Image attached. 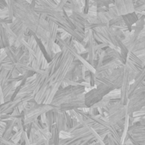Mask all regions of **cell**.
<instances>
[{
    "label": "cell",
    "mask_w": 145,
    "mask_h": 145,
    "mask_svg": "<svg viewBox=\"0 0 145 145\" xmlns=\"http://www.w3.org/2000/svg\"><path fill=\"white\" fill-rule=\"evenodd\" d=\"M24 129L23 130H20L19 132H16L13 134L12 138H11V141H13L14 144H20V139H21V136H22V133H23Z\"/></svg>",
    "instance_id": "22"
},
{
    "label": "cell",
    "mask_w": 145,
    "mask_h": 145,
    "mask_svg": "<svg viewBox=\"0 0 145 145\" xmlns=\"http://www.w3.org/2000/svg\"><path fill=\"white\" fill-rule=\"evenodd\" d=\"M3 49V47H2V43H1V41H0V51Z\"/></svg>",
    "instance_id": "28"
},
{
    "label": "cell",
    "mask_w": 145,
    "mask_h": 145,
    "mask_svg": "<svg viewBox=\"0 0 145 145\" xmlns=\"http://www.w3.org/2000/svg\"><path fill=\"white\" fill-rule=\"evenodd\" d=\"M108 25L110 26H111V27H114V28H116V29H120V30H121L124 32L128 31V28H127V26L126 25V22H125L124 18H123L122 15H119L118 17L111 20L108 23Z\"/></svg>",
    "instance_id": "15"
},
{
    "label": "cell",
    "mask_w": 145,
    "mask_h": 145,
    "mask_svg": "<svg viewBox=\"0 0 145 145\" xmlns=\"http://www.w3.org/2000/svg\"><path fill=\"white\" fill-rule=\"evenodd\" d=\"M14 18L20 20L42 43L47 42L49 31L48 20L38 14L28 2L25 0H14Z\"/></svg>",
    "instance_id": "1"
},
{
    "label": "cell",
    "mask_w": 145,
    "mask_h": 145,
    "mask_svg": "<svg viewBox=\"0 0 145 145\" xmlns=\"http://www.w3.org/2000/svg\"><path fill=\"white\" fill-rule=\"evenodd\" d=\"M124 145H126V144H124Z\"/></svg>",
    "instance_id": "35"
},
{
    "label": "cell",
    "mask_w": 145,
    "mask_h": 145,
    "mask_svg": "<svg viewBox=\"0 0 145 145\" xmlns=\"http://www.w3.org/2000/svg\"><path fill=\"white\" fill-rule=\"evenodd\" d=\"M85 93V88L82 85L79 86H67L66 88H60L56 93L51 105L57 110L60 105L72 99L73 98ZM56 111V110H55Z\"/></svg>",
    "instance_id": "5"
},
{
    "label": "cell",
    "mask_w": 145,
    "mask_h": 145,
    "mask_svg": "<svg viewBox=\"0 0 145 145\" xmlns=\"http://www.w3.org/2000/svg\"><path fill=\"white\" fill-rule=\"evenodd\" d=\"M54 124H55V111L50 110L46 113V125L49 131Z\"/></svg>",
    "instance_id": "19"
},
{
    "label": "cell",
    "mask_w": 145,
    "mask_h": 145,
    "mask_svg": "<svg viewBox=\"0 0 145 145\" xmlns=\"http://www.w3.org/2000/svg\"><path fill=\"white\" fill-rule=\"evenodd\" d=\"M88 145H99V144L97 141H94V142H93V143H91V144H89Z\"/></svg>",
    "instance_id": "27"
},
{
    "label": "cell",
    "mask_w": 145,
    "mask_h": 145,
    "mask_svg": "<svg viewBox=\"0 0 145 145\" xmlns=\"http://www.w3.org/2000/svg\"><path fill=\"white\" fill-rule=\"evenodd\" d=\"M8 25H9V27L11 28V30L13 31V32L17 37V40L13 46L14 48H17L23 45L24 37L26 35H28L31 31L27 29V27L20 20H18L16 18H14L12 23H10Z\"/></svg>",
    "instance_id": "9"
},
{
    "label": "cell",
    "mask_w": 145,
    "mask_h": 145,
    "mask_svg": "<svg viewBox=\"0 0 145 145\" xmlns=\"http://www.w3.org/2000/svg\"><path fill=\"white\" fill-rule=\"evenodd\" d=\"M121 89H114V90H111L108 94L105 95V97L108 99H110V101L116 100V99H121Z\"/></svg>",
    "instance_id": "20"
},
{
    "label": "cell",
    "mask_w": 145,
    "mask_h": 145,
    "mask_svg": "<svg viewBox=\"0 0 145 145\" xmlns=\"http://www.w3.org/2000/svg\"><path fill=\"white\" fill-rule=\"evenodd\" d=\"M104 110V116L115 126L119 127L121 130L124 128L125 118L127 116V107L121 102V99L112 100Z\"/></svg>",
    "instance_id": "3"
},
{
    "label": "cell",
    "mask_w": 145,
    "mask_h": 145,
    "mask_svg": "<svg viewBox=\"0 0 145 145\" xmlns=\"http://www.w3.org/2000/svg\"><path fill=\"white\" fill-rule=\"evenodd\" d=\"M89 143L83 139L76 138H71L69 139H59L58 145H88Z\"/></svg>",
    "instance_id": "17"
},
{
    "label": "cell",
    "mask_w": 145,
    "mask_h": 145,
    "mask_svg": "<svg viewBox=\"0 0 145 145\" xmlns=\"http://www.w3.org/2000/svg\"><path fill=\"white\" fill-rule=\"evenodd\" d=\"M0 145H5V144H3V143H1V142H0Z\"/></svg>",
    "instance_id": "31"
},
{
    "label": "cell",
    "mask_w": 145,
    "mask_h": 145,
    "mask_svg": "<svg viewBox=\"0 0 145 145\" xmlns=\"http://www.w3.org/2000/svg\"><path fill=\"white\" fill-rule=\"evenodd\" d=\"M114 5L119 15H126L135 12L133 0H114Z\"/></svg>",
    "instance_id": "13"
},
{
    "label": "cell",
    "mask_w": 145,
    "mask_h": 145,
    "mask_svg": "<svg viewBox=\"0 0 145 145\" xmlns=\"http://www.w3.org/2000/svg\"><path fill=\"white\" fill-rule=\"evenodd\" d=\"M50 139H49V143L48 145H58L59 142V130L58 129L57 126L54 124L51 129H50Z\"/></svg>",
    "instance_id": "16"
},
{
    "label": "cell",
    "mask_w": 145,
    "mask_h": 145,
    "mask_svg": "<svg viewBox=\"0 0 145 145\" xmlns=\"http://www.w3.org/2000/svg\"><path fill=\"white\" fill-rule=\"evenodd\" d=\"M145 106V87L144 85L137 89L128 99L126 105L127 116H132L135 112L140 110Z\"/></svg>",
    "instance_id": "7"
},
{
    "label": "cell",
    "mask_w": 145,
    "mask_h": 145,
    "mask_svg": "<svg viewBox=\"0 0 145 145\" xmlns=\"http://www.w3.org/2000/svg\"><path fill=\"white\" fill-rule=\"evenodd\" d=\"M33 100V98L31 95L30 96H26V97H23V98H14V99L3 103L2 105H0V110H1V114L2 115H9L11 114L14 109L18 108L22 103L24 102H28Z\"/></svg>",
    "instance_id": "12"
},
{
    "label": "cell",
    "mask_w": 145,
    "mask_h": 145,
    "mask_svg": "<svg viewBox=\"0 0 145 145\" xmlns=\"http://www.w3.org/2000/svg\"><path fill=\"white\" fill-rule=\"evenodd\" d=\"M55 125L59 132L69 131L72 127V118L68 111H55Z\"/></svg>",
    "instance_id": "11"
},
{
    "label": "cell",
    "mask_w": 145,
    "mask_h": 145,
    "mask_svg": "<svg viewBox=\"0 0 145 145\" xmlns=\"http://www.w3.org/2000/svg\"><path fill=\"white\" fill-rule=\"evenodd\" d=\"M5 126H6L5 121H0V136H3V131H4Z\"/></svg>",
    "instance_id": "26"
},
{
    "label": "cell",
    "mask_w": 145,
    "mask_h": 145,
    "mask_svg": "<svg viewBox=\"0 0 145 145\" xmlns=\"http://www.w3.org/2000/svg\"><path fill=\"white\" fill-rule=\"evenodd\" d=\"M144 87H145V80H144Z\"/></svg>",
    "instance_id": "32"
},
{
    "label": "cell",
    "mask_w": 145,
    "mask_h": 145,
    "mask_svg": "<svg viewBox=\"0 0 145 145\" xmlns=\"http://www.w3.org/2000/svg\"><path fill=\"white\" fill-rule=\"evenodd\" d=\"M133 117H144L145 116V106L144 108H142L140 110L135 112L133 115Z\"/></svg>",
    "instance_id": "25"
},
{
    "label": "cell",
    "mask_w": 145,
    "mask_h": 145,
    "mask_svg": "<svg viewBox=\"0 0 145 145\" xmlns=\"http://www.w3.org/2000/svg\"><path fill=\"white\" fill-rule=\"evenodd\" d=\"M42 145H46V144H42Z\"/></svg>",
    "instance_id": "34"
},
{
    "label": "cell",
    "mask_w": 145,
    "mask_h": 145,
    "mask_svg": "<svg viewBox=\"0 0 145 145\" xmlns=\"http://www.w3.org/2000/svg\"><path fill=\"white\" fill-rule=\"evenodd\" d=\"M75 5H76V6H78L79 8H82V10H83V8H84V7H85V0H71Z\"/></svg>",
    "instance_id": "24"
},
{
    "label": "cell",
    "mask_w": 145,
    "mask_h": 145,
    "mask_svg": "<svg viewBox=\"0 0 145 145\" xmlns=\"http://www.w3.org/2000/svg\"><path fill=\"white\" fill-rule=\"evenodd\" d=\"M1 116H2V114H1V110H0V121H2L1 120Z\"/></svg>",
    "instance_id": "30"
},
{
    "label": "cell",
    "mask_w": 145,
    "mask_h": 145,
    "mask_svg": "<svg viewBox=\"0 0 145 145\" xmlns=\"http://www.w3.org/2000/svg\"><path fill=\"white\" fill-rule=\"evenodd\" d=\"M124 65L115 69L107 76H95L94 84L95 86L99 84H104L112 90L114 89H121L123 82L124 76Z\"/></svg>",
    "instance_id": "6"
},
{
    "label": "cell",
    "mask_w": 145,
    "mask_h": 145,
    "mask_svg": "<svg viewBox=\"0 0 145 145\" xmlns=\"http://www.w3.org/2000/svg\"><path fill=\"white\" fill-rule=\"evenodd\" d=\"M112 89L109 87L99 84L95 86L94 88H93L91 91L85 93V104L88 108L92 107L98 102H99L106 94H108Z\"/></svg>",
    "instance_id": "8"
},
{
    "label": "cell",
    "mask_w": 145,
    "mask_h": 145,
    "mask_svg": "<svg viewBox=\"0 0 145 145\" xmlns=\"http://www.w3.org/2000/svg\"><path fill=\"white\" fill-rule=\"evenodd\" d=\"M0 105H1V100H0Z\"/></svg>",
    "instance_id": "33"
},
{
    "label": "cell",
    "mask_w": 145,
    "mask_h": 145,
    "mask_svg": "<svg viewBox=\"0 0 145 145\" xmlns=\"http://www.w3.org/2000/svg\"><path fill=\"white\" fill-rule=\"evenodd\" d=\"M50 110L55 111L56 109L52 105H39L37 104L34 100L28 101L26 107L22 112L24 116V124L27 125L32 123L34 121L37 120L42 114L47 113Z\"/></svg>",
    "instance_id": "4"
},
{
    "label": "cell",
    "mask_w": 145,
    "mask_h": 145,
    "mask_svg": "<svg viewBox=\"0 0 145 145\" xmlns=\"http://www.w3.org/2000/svg\"><path fill=\"white\" fill-rule=\"evenodd\" d=\"M17 117H11L8 120L4 121L5 123H6V126H5V128H4V131H3V136H2L3 138H5L7 140H11V138H12L13 134L14 133V127Z\"/></svg>",
    "instance_id": "14"
},
{
    "label": "cell",
    "mask_w": 145,
    "mask_h": 145,
    "mask_svg": "<svg viewBox=\"0 0 145 145\" xmlns=\"http://www.w3.org/2000/svg\"><path fill=\"white\" fill-rule=\"evenodd\" d=\"M71 138H72V136L69 131H62L59 133V138L60 139H69Z\"/></svg>",
    "instance_id": "23"
},
{
    "label": "cell",
    "mask_w": 145,
    "mask_h": 145,
    "mask_svg": "<svg viewBox=\"0 0 145 145\" xmlns=\"http://www.w3.org/2000/svg\"><path fill=\"white\" fill-rule=\"evenodd\" d=\"M98 8H109L110 5L114 4V0H93Z\"/></svg>",
    "instance_id": "21"
},
{
    "label": "cell",
    "mask_w": 145,
    "mask_h": 145,
    "mask_svg": "<svg viewBox=\"0 0 145 145\" xmlns=\"http://www.w3.org/2000/svg\"><path fill=\"white\" fill-rule=\"evenodd\" d=\"M34 9L38 14L55 23L59 26V28L67 32L69 35H71L73 37V39H75L76 41L81 42L82 45L85 46V42H84L85 37L82 36L76 31L75 26L73 25L70 17L64 10L59 11L57 10L55 7H48V6H37L34 8Z\"/></svg>",
    "instance_id": "2"
},
{
    "label": "cell",
    "mask_w": 145,
    "mask_h": 145,
    "mask_svg": "<svg viewBox=\"0 0 145 145\" xmlns=\"http://www.w3.org/2000/svg\"><path fill=\"white\" fill-rule=\"evenodd\" d=\"M54 1L55 3H59V2L60 0H54Z\"/></svg>",
    "instance_id": "29"
},
{
    "label": "cell",
    "mask_w": 145,
    "mask_h": 145,
    "mask_svg": "<svg viewBox=\"0 0 145 145\" xmlns=\"http://www.w3.org/2000/svg\"><path fill=\"white\" fill-rule=\"evenodd\" d=\"M4 50H5V53L7 54V57L13 62L14 65L16 64L20 60V58L16 53L15 48H14L13 46H8V47L5 48Z\"/></svg>",
    "instance_id": "18"
},
{
    "label": "cell",
    "mask_w": 145,
    "mask_h": 145,
    "mask_svg": "<svg viewBox=\"0 0 145 145\" xmlns=\"http://www.w3.org/2000/svg\"><path fill=\"white\" fill-rule=\"evenodd\" d=\"M88 108L85 104V93H82L72 99L69 100L68 102L63 104L60 105L57 110L60 111H71V110H82Z\"/></svg>",
    "instance_id": "10"
}]
</instances>
